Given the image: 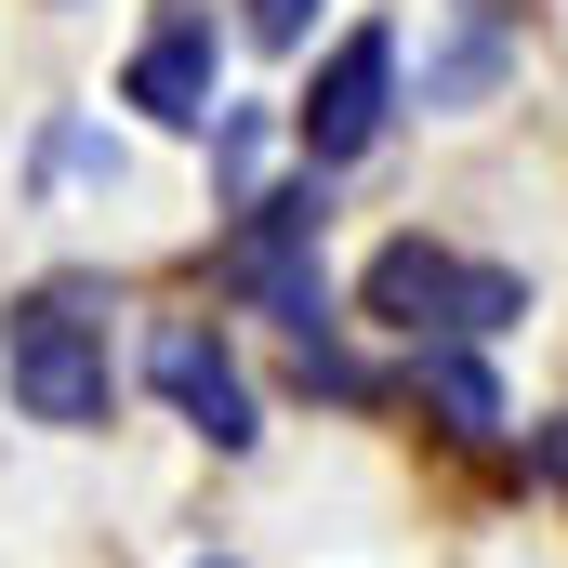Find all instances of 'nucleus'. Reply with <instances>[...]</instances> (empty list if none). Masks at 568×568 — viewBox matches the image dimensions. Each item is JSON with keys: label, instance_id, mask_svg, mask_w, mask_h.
Here are the masks:
<instances>
[{"label": "nucleus", "instance_id": "obj_1", "mask_svg": "<svg viewBox=\"0 0 568 568\" xmlns=\"http://www.w3.org/2000/svg\"><path fill=\"white\" fill-rule=\"evenodd\" d=\"M120 291L106 278H27L0 304V384L40 436H106L120 410V344H106Z\"/></svg>", "mask_w": 568, "mask_h": 568}, {"label": "nucleus", "instance_id": "obj_2", "mask_svg": "<svg viewBox=\"0 0 568 568\" xmlns=\"http://www.w3.org/2000/svg\"><path fill=\"white\" fill-rule=\"evenodd\" d=\"M239 225L212 239V278L239 291L252 317H278L291 344H317L331 331V265H317V225H331V199H317V172L304 185H252V199H225Z\"/></svg>", "mask_w": 568, "mask_h": 568}, {"label": "nucleus", "instance_id": "obj_3", "mask_svg": "<svg viewBox=\"0 0 568 568\" xmlns=\"http://www.w3.org/2000/svg\"><path fill=\"white\" fill-rule=\"evenodd\" d=\"M357 304H371L384 331H410V344H489V331L529 317V278H516V265H476V252H449V239H384L371 278H357Z\"/></svg>", "mask_w": 568, "mask_h": 568}, {"label": "nucleus", "instance_id": "obj_4", "mask_svg": "<svg viewBox=\"0 0 568 568\" xmlns=\"http://www.w3.org/2000/svg\"><path fill=\"white\" fill-rule=\"evenodd\" d=\"M384 133H397V27L357 13L317 53V80L291 93V145H304V172H344V159H371Z\"/></svg>", "mask_w": 568, "mask_h": 568}, {"label": "nucleus", "instance_id": "obj_5", "mask_svg": "<svg viewBox=\"0 0 568 568\" xmlns=\"http://www.w3.org/2000/svg\"><path fill=\"white\" fill-rule=\"evenodd\" d=\"M145 384L172 397V424L212 436L225 463L265 436V397H252V371H239V344H225L212 317H159V331H145Z\"/></svg>", "mask_w": 568, "mask_h": 568}, {"label": "nucleus", "instance_id": "obj_6", "mask_svg": "<svg viewBox=\"0 0 568 568\" xmlns=\"http://www.w3.org/2000/svg\"><path fill=\"white\" fill-rule=\"evenodd\" d=\"M120 106H145L159 133H212V13H199V0H172V13L133 40Z\"/></svg>", "mask_w": 568, "mask_h": 568}, {"label": "nucleus", "instance_id": "obj_7", "mask_svg": "<svg viewBox=\"0 0 568 568\" xmlns=\"http://www.w3.org/2000/svg\"><path fill=\"white\" fill-rule=\"evenodd\" d=\"M410 397L436 410L449 449H503V384H489L476 344H410Z\"/></svg>", "mask_w": 568, "mask_h": 568}, {"label": "nucleus", "instance_id": "obj_8", "mask_svg": "<svg viewBox=\"0 0 568 568\" xmlns=\"http://www.w3.org/2000/svg\"><path fill=\"white\" fill-rule=\"evenodd\" d=\"M503 53H516L503 0H463V13H449V40H436V67H424V106H436V120L489 106V93H503Z\"/></svg>", "mask_w": 568, "mask_h": 568}, {"label": "nucleus", "instance_id": "obj_9", "mask_svg": "<svg viewBox=\"0 0 568 568\" xmlns=\"http://www.w3.org/2000/svg\"><path fill=\"white\" fill-rule=\"evenodd\" d=\"M212 172H225V199L265 185V106H212Z\"/></svg>", "mask_w": 568, "mask_h": 568}, {"label": "nucleus", "instance_id": "obj_10", "mask_svg": "<svg viewBox=\"0 0 568 568\" xmlns=\"http://www.w3.org/2000/svg\"><path fill=\"white\" fill-rule=\"evenodd\" d=\"M317 13H331V0H239V40H252V53H304Z\"/></svg>", "mask_w": 568, "mask_h": 568}, {"label": "nucleus", "instance_id": "obj_11", "mask_svg": "<svg viewBox=\"0 0 568 568\" xmlns=\"http://www.w3.org/2000/svg\"><path fill=\"white\" fill-rule=\"evenodd\" d=\"M529 463H542V476H556V489H568V424H556V436H542V449H529Z\"/></svg>", "mask_w": 568, "mask_h": 568}, {"label": "nucleus", "instance_id": "obj_12", "mask_svg": "<svg viewBox=\"0 0 568 568\" xmlns=\"http://www.w3.org/2000/svg\"><path fill=\"white\" fill-rule=\"evenodd\" d=\"M199 568H239V556H199Z\"/></svg>", "mask_w": 568, "mask_h": 568}]
</instances>
